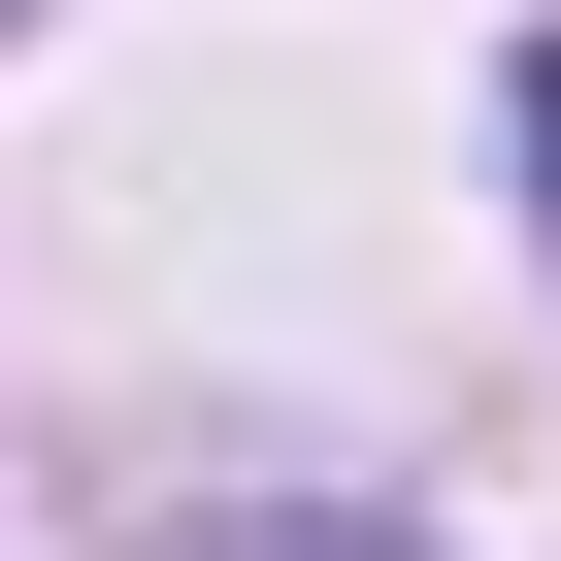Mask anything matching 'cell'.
Instances as JSON below:
<instances>
[{"mask_svg": "<svg viewBox=\"0 0 561 561\" xmlns=\"http://www.w3.org/2000/svg\"><path fill=\"white\" fill-rule=\"evenodd\" d=\"M133 561H430V528H364V495H165Z\"/></svg>", "mask_w": 561, "mask_h": 561, "instance_id": "1", "label": "cell"}, {"mask_svg": "<svg viewBox=\"0 0 561 561\" xmlns=\"http://www.w3.org/2000/svg\"><path fill=\"white\" fill-rule=\"evenodd\" d=\"M528 198H561V34H528Z\"/></svg>", "mask_w": 561, "mask_h": 561, "instance_id": "2", "label": "cell"}]
</instances>
